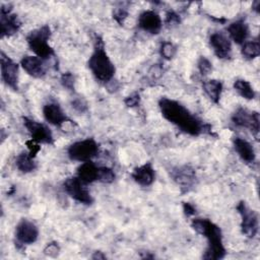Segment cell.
<instances>
[{"mask_svg": "<svg viewBox=\"0 0 260 260\" xmlns=\"http://www.w3.org/2000/svg\"><path fill=\"white\" fill-rule=\"evenodd\" d=\"M241 53L244 58L252 60L259 56L260 54V45L258 41H250L245 42L242 46Z\"/></svg>", "mask_w": 260, "mask_h": 260, "instance_id": "obj_25", "label": "cell"}, {"mask_svg": "<svg viewBox=\"0 0 260 260\" xmlns=\"http://www.w3.org/2000/svg\"><path fill=\"white\" fill-rule=\"evenodd\" d=\"M209 44L219 59H230L232 56V43L230 38L221 31H215L209 37Z\"/></svg>", "mask_w": 260, "mask_h": 260, "instance_id": "obj_13", "label": "cell"}, {"mask_svg": "<svg viewBox=\"0 0 260 260\" xmlns=\"http://www.w3.org/2000/svg\"><path fill=\"white\" fill-rule=\"evenodd\" d=\"M183 209H184V212L187 216H190V215H193L195 213V207L189 203V202H185L183 204Z\"/></svg>", "mask_w": 260, "mask_h": 260, "instance_id": "obj_35", "label": "cell"}, {"mask_svg": "<svg viewBox=\"0 0 260 260\" xmlns=\"http://www.w3.org/2000/svg\"><path fill=\"white\" fill-rule=\"evenodd\" d=\"M232 121L239 127L248 128L252 134L257 137L260 128L259 114L257 112H251L244 108H239L232 116Z\"/></svg>", "mask_w": 260, "mask_h": 260, "instance_id": "obj_8", "label": "cell"}, {"mask_svg": "<svg viewBox=\"0 0 260 260\" xmlns=\"http://www.w3.org/2000/svg\"><path fill=\"white\" fill-rule=\"evenodd\" d=\"M16 168L22 173H30L37 169V162L29 152H21L15 159Z\"/></svg>", "mask_w": 260, "mask_h": 260, "instance_id": "obj_23", "label": "cell"}, {"mask_svg": "<svg viewBox=\"0 0 260 260\" xmlns=\"http://www.w3.org/2000/svg\"><path fill=\"white\" fill-rule=\"evenodd\" d=\"M202 87L208 98L214 104H218L222 91V82L217 79H209L202 83Z\"/></svg>", "mask_w": 260, "mask_h": 260, "instance_id": "obj_22", "label": "cell"}, {"mask_svg": "<svg viewBox=\"0 0 260 260\" xmlns=\"http://www.w3.org/2000/svg\"><path fill=\"white\" fill-rule=\"evenodd\" d=\"M233 142H234V148L242 160L246 162H253L255 160L256 158L255 150L249 141L241 137H235Z\"/></svg>", "mask_w": 260, "mask_h": 260, "instance_id": "obj_19", "label": "cell"}, {"mask_svg": "<svg viewBox=\"0 0 260 260\" xmlns=\"http://www.w3.org/2000/svg\"><path fill=\"white\" fill-rule=\"evenodd\" d=\"M84 185L85 184L77 177H70L64 181L63 188L65 192L75 201L85 205H90L93 202V198Z\"/></svg>", "mask_w": 260, "mask_h": 260, "instance_id": "obj_7", "label": "cell"}, {"mask_svg": "<svg viewBox=\"0 0 260 260\" xmlns=\"http://www.w3.org/2000/svg\"><path fill=\"white\" fill-rule=\"evenodd\" d=\"M51 37V28L49 25H43L30 31L26 37V42L29 49L36 54V56L47 60L54 56L55 52L53 48L49 45L48 40Z\"/></svg>", "mask_w": 260, "mask_h": 260, "instance_id": "obj_4", "label": "cell"}, {"mask_svg": "<svg viewBox=\"0 0 260 260\" xmlns=\"http://www.w3.org/2000/svg\"><path fill=\"white\" fill-rule=\"evenodd\" d=\"M23 125L29 132L31 139L36 141L37 143H43V144H53L54 138L53 134L48 126H46L43 123L37 122L32 119H29L27 117H23Z\"/></svg>", "mask_w": 260, "mask_h": 260, "instance_id": "obj_9", "label": "cell"}, {"mask_svg": "<svg viewBox=\"0 0 260 260\" xmlns=\"http://www.w3.org/2000/svg\"><path fill=\"white\" fill-rule=\"evenodd\" d=\"M159 53H160L161 57L165 58L166 60H171V59H173L175 57V55L177 53V48L171 42H164L160 45Z\"/></svg>", "mask_w": 260, "mask_h": 260, "instance_id": "obj_26", "label": "cell"}, {"mask_svg": "<svg viewBox=\"0 0 260 260\" xmlns=\"http://www.w3.org/2000/svg\"><path fill=\"white\" fill-rule=\"evenodd\" d=\"M39 230L37 225L27 219L20 220L15 228V238L17 245H29L37 241Z\"/></svg>", "mask_w": 260, "mask_h": 260, "instance_id": "obj_12", "label": "cell"}, {"mask_svg": "<svg viewBox=\"0 0 260 260\" xmlns=\"http://www.w3.org/2000/svg\"><path fill=\"white\" fill-rule=\"evenodd\" d=\"M172 177L181 188H190L195 180V172L190 167H181L173 171Z\"/></svg>", "mask_w": 260, "mask_h": 260, "instance_id": "obj_21", "label": "cell"}, {"mask_svg": "<svg viewBox=\"0 0 260 260\" xmlns=\"http://www.w3.org/2000/svg\"><path fill=\"white\" fill-rule=\"evenodd\" d=\"M259 5H260V1H256V2H254V4H253V9L256 10L257 12H259Z\"/></svg>", "mask_w": 260, "mask_h": 260, "instance_id": "obj_37", "label": "cell"}, {"mask_svg": "<svg viewBox=\"0 0 260 260\" xmlns=\"http://www.w3.org/2000/svg\"><path fill=\"white\" fill-rule=\"evenodd\" d=\"M139 102H140V96H139V94L136 93V92L130 94V95L127 96V98L125 99V101H124L125 105H126L127 107H130V108L138 106V105H139Z\"/></svg>", "mask_w": 260, "mask_h": 260, "instance_id": "obj_33", "label": "cell"}, {"mask_svg": "<svg viewBox=\"0 0 260 260\" xmlns=\"http://www.w3.org/2000/svg\"><path fill=\"white\" fill-rule=\"evenodd\" d=\"M59 251H60V248L57 243H50L44 249L45 254L51 257H56L59 254Z\"/></svg>", "mask_w": 260, "mask_h": 260, "instance_id": "obj_31", "label": "cell"}, {"mask_svg": "<svg viewBox=\"0 0 260 260\" xmlns=\"http://www.w3.org/2000/svg\"><path fill=\"white\" fill-rule=\"evenodd\" d=\"M92 258H93V259H96V258H98V259H105V256L102 255L101 252H95L94 255L92 256Z\"/></svg>", "mask_w": 260, "mask_h": 260, "instance_id": "obj_36", "label": "cell"}, {"mask_svg": "<svg viewBox=\"0 0 260 260\" xmlns=\"http://www.w3.org/2000/svg\"><path fill=\"white\" fill-rule=\"evenodd\" d=\"M138 26L151 35H157L162 26V21L158 13L153 10H145L138 17Z\"/></svg>", "mask_w": 260, "mask_h": 260, "instance_id": "obj_14", "label": "cell"}, {"mask_svg": "<svg viewBox=\"0 0 260 260\" xmlns=\"http://www.w3.org/2000/svg\"><path fill=\"white\" fill-rule=\"evenodd\" d=\"M99 153V144L92 138H86L73 142L67 149L68 157L75 161L91 160Z\"/></svg>", "mask_w": 260, "mask_h": 260, "instance_id": "obj_5", "label": "cell"}, {"mask_svg": "<svg viewBox=\"0 0 260 260\" xmlns=\"http://www.w3.org/2000/svg\"><path fill=\"white\" fill-rule=\"evenodd\" d=\"M44 61L45 60L38 56H24L20 61V65L28 75L35 78H41L45 76L47 72Z\"/></svg>", "mask_w": 260, "mask_h": 260, "instance_id": "obj_15", "label": "cell"}, {"mask_svg": "<svg viewBox=\"0 0 260 260\" xmlns=\"http://www.w3.org/2000/svg\"><path fill=\"white\" fill-rule=\"evenodd\" d=\"M158 106L162 117L170 123L176 125L181 131L192 136H198L205 131L202 121L181 103L168 98H161Z\"/></svg>", "mask_w": 260, "mask_h": 260, "instance_id": "obj_1", "label": "cell"}, {"mask_svg": "<svg viewBox=\"0 0 260 260\" xmlns=\"http://www.w3.org/2000/svg\"><path fill=\"white\" fill-rule=\"evenodd\" d=\"M43 115L48 123L58 127H62L66 122L69 121V119L57 103L46 104L43 108Z\"/></svg>", "mask_w": 260, "mask_h": 260, "instance_id": "obj_16", "label": "cell"}, {"mask_svg": "<svg viewBox=\"0 0 260 260\" xmlns=\"http://www.w3.org/2000/svg\"><path fill=\"white\" fill-rule=\"evenodd\" d=\"M1 78L3 82L13 90L18 89V65L3 52L0 57Z\"/></svg>", "mask_w": 260, "mask_h": 260, "instance_id": "obj_10", "label": "cell"}, {"mask_svg": "<svg viewBox=\"0 0 260 260\" xmlns=\"http://www.w3.org/2000/svg\"><path fill=\"white\" fill-rule=\"evenodd\" d=\"M87 65L94 77L100 81L108 82L114 77L116 71L115 66L105 51L101 39H96L93 52L88 59Z\"/></svg>", "mask_w": 260, "mask_h": 260, "instance_id": "obj_3", "label": "cell"}, {"mask_svg": "<svg viewBox=\"0 0 260 260\" xmlns=\"http://www.w3.org/2000/svg\"><path fill=\"white\" fill-rule=\"evenodd\" d=\"M131 177L138 185L146 187L153 183L155 173L151 164L146 162L140 167L135 168L131 174Z\"/></svg>", "mask_w": 260, "mask_h": 260, "instance_id": "obj_17", "label": "cell"}, {"mask_svg": "<svg viewBox=\"0 0 260 260\" xmlns=\"http://www.w3.org/2000/svg\"><path fill=\"white\" fill-rule=\"evenodd\" d=\"M116 176L115 173L112 169L108 168V167H101L99 168V177H98V181L102 182V183H106V184H110L112 182H114Z\"/></svg>", "mask_w": 260, "mask_h": 260, "instance_id": "obj_27", "label": "cell"}, {"mask_svg": "<svg viewBox=\"0 0 260 260\" xmlns=\"http://www.w3.org/2000/svg\"><path fill=\"white\" fill-rule=\"evenodd\" d=\"M128 16V11L126 8H116L113 12V18L119 23V24H123L124 20L127 18Z\"/></svg>", "mask_w": 260, "mask_h": 260, "instance_id": "obj_30", "label": "cell"}, {"mask_svg": "<svg viewBox=\"0 0 260 260\" xmlns=\"http://www.w3.org/2000/svg\"><path fill=\"white\" fill-rule=\"evenodd\" d=\"M74 80H75L74 76L70 72H66V73L62 74V76H61V83L68 90L74 89V82H75Z\"/></svg>", "mask_w": 260, "mask_h": 260, "instance_id": "obj_29", "label": "cell"}, {"mask_svg": "<svg viewBox=\"0 0 260 260\" xmlns=\"http://www.w3.org/2000/svg\"><path fill=\"white\" fill-rule=\"evenodd\" d=\"M234 88L242 98L246 100H253L256 95V92L251 83L245 79L235 80Z\"/></svg>", "mask_w": 260, "mask_h": 260, "instance_id": "obj_24", "label": "cell"}, {"mask_svg": "<svg viewBox=\"0 0 260 260\" xmlns=\"http://www.w3.org/2000/svg\"><path fill=\"white\" fill-rule=\"evenodd\" d=\"M228 32L236 44L243 45L249 36V26L243 19H239L228 26Z\"/></svg>", "mask_w": 260, "mask_h": 260, "instance_id": "obj_18", "label": "cell"}, {"mask_svg": "<svg viewBox=\"0 0 260 260\" xmlns=\"http://www.w3.org/2000/svg\"><path fill=\"white\" fill-rule=\"evenodd\" d=\"M84 184H89L98 180L99 168L91 161H84L77 168V176Z\"/></svg>", "mask_w": 260, "mask_h": 260, "instance_id": "obj_20", "label": "cell"}, {"mask_svg": "<svg viewBox=\"0 0 260 260\" xmlns=\"http://www.w3.org/2000/svg\"><path fill=\"white\" fill-rule=\"evenodd\" d=\"M198 69L202 75H207L212 71V64L211 62L204 56H201L198 60Z\"/></svg>", "mask_w": 260, "mask_h": 260, "instance_id": "obj_28", "label": "cell"}, {"mask_svg": "<svg viewBox=\"0 0 260 260\" xmlns=\"http://www.w3.org/2000/svg\"><path fill=\"white\" fill-rule=\"evenodd\" d=\"M191 226L207 239V248L203 255L206 260H218L225 256V249L222 243L220 229L207 218H194Z\"/></svg>", "mask_w": 260, "mask_h": 260, "instance_id": "obj_2", "label": "cell"}, {"mask_svg": "<svg viewBox=\"0 0 260 260\" xmlns=\"http://www.w3.org/2000/svg\"><path fill=\"white\" fill-rule=\"evenodd\" d=\"M20 21L16 14L11 13L9 5H2L0 9V31L1 37H10L20 28Z\"/></svg>", "mask_w": 260, "mask_h": 260, "instance_id": "obj_11", "label": "cell"}, {"mask_svg": "<svg viewBox=\"0 0 260 260\" xmlns=\"http://www.w3.org/2000/svg\"><path fill=\"white\" fill-rule=\"evenodd\" d=\"M166 22L169 24V25H175V24H178L180 22V17L179 15L174 12V11H169L167 13V18H166Z\"/></svg>", "mask_w": 260, "mask_h": 260, "instance_id": "obj_34", "label": "cell"}, {"mask_svg": "<svg viewBox=\"0 0 260 260\" xmlns=\"http://www.w3.org/2000/svg\"><path fill=\"white\" fill-rule=\"evenodd\" d=\"M237 210L241 215V230L243 235L254 238L258 232V215L244 201L237 205Z\"/></svg>", "mask_w": 260, "mask_h": 260, "instance_id": "obj_6", "label": "cell"}, {"mask_svg": "<svg viewBox=\"0 0 260 260\" xmlns=\"http://www.w3.org/2000/svg\"><path fill=\"white\" fill-rule=\"evenodd\" d=\"M72 108L74 110H76L77 112H79V113H83V112L86 111L87 105H86V103L82 99L76 98V99H74L72 101Z\"/></svg>", "mask_w": 260, "mask_h": 260, "instance_id": "obj_32", "label": "cell"}]
</instances>
